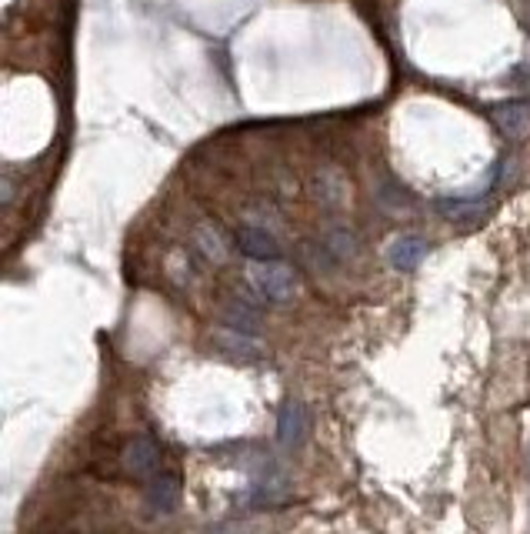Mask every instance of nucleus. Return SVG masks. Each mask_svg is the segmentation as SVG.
I'll return each instance as SVG.
<instances>
[{
    "mask_svg": "<svg viewBox=\"0 0 530 534\" xmlns=\"http://www.w3.org/2000/svg\"><path fill=\"white\" fill-rule=\"evenodd\" d=\"M157 461H160V451H157V444L150 441V438H134L124 448V471L127 474H134V478H147V474H154L157 471Z\"/></svg>",
    "mask_w": 530,
    "mask_h": 534,
    "instance_id": "nucleus-5",
    "label": "nucleus"
},
{
    "mask_svg": "<svg viewBox=\"0 0 530 534\" xmlns=\"http://www.w3.org/2000/svg\"><path fill=\"white\" fill-rule=\"evenodd\" d=\"M247 288L267 304H287L297 294V274L280 261H257L247 267Z\"/></svg>",
    "mask_w": 530,
    "mask_h": 534,
    "instance_id": "nucleus-1",
    "label": "nucleus"
},
{
    "mask_svg": "<svg viewBox=\"0 0 530 534\" xmlns=\"http://www.w3.org/2000/svg\"><path fill=\"white\" fill-rule=\"evenodd\" d=\"M494 124L507 137H524L530 131V104L527 101H514V104L494 107Z\"/></svg>",
    "mask_w": 530,
    "mask_h": 534,
    "instance_id": "nucleus-9",
    "label": "nucleus"
},
{
    "mask_svg": "<svg viewBox=\"0 0 530 534\" xmlns=\"http://www.w3.org/2000/svg\"><path fill=\"white\" fill-rule=\"evenodd\" d=\"M144 501L150 514H170L180 501V478L177 474H157V478L147 484Z\"/></svg>",
    "mask_w": 530,
    "mask_h": 534,
    "instance_id": "nucleus-4",
    "label": "nucleus"
},
{
    "mask_svg": "<svg viewBox=\"0 0 530 534\" xmlns=\"http://www.w3.org/2000/svg\"><path fill=\"white\" fill-rule=\"evenodd\" d=\"M237 251L247 254L250 261H280V241L264 227H240L237 231Z\"/></svg>",
    "mask_w": 530,
    "mask_h": 534,
    "instance_id": "nucleus-2",
    "label": "nucleus"
},
{
    "mask_svg": "<svg viewBox=\"0 0 530 534\" xmlns=\"http://www.w3.org/2000/svg\"><path fill=\"white\" fill-rule=\"evenodd\" d=\"M307 428V408L300 401H287L277 414V441L294 451L307 441Z\"/></svg>",
    "mask_w": 530,
    "mask_h": 534,
    "instance_id": "nucleus-3",
    "label": "nucleus"
},
{
    "mask_svg": "<svg viewBox=\"0 0 530 534\" xmlns=\"http://www.w3.org/2000/svg\"><path fill=\"white\" fill-rule=\"evenodd\" d=\"M324 251L334 257V261H347V257H354L357 241H354V234H350L347 227H334V231L324 237Z\"/></svg>",
    "mask_w": 530,
    "mask_h": 534,
    "instance_id": "nucleus-11",
    "label": "nucleus"
},
{
    "mask_svg": "<svg viewBox=\"0 0 530 534\" xmlns=\"http://www.w3.org/2000/svg\"><path fill=\"white\" fill-rule=\"evenodd\" d=\"M437 211L444 214L447 221L474 224L490 211V207H487V201H477V197H444V201H437Z\"/></svg>",
    "mask_w": 530,
    "mask_h": 534,
    "instance_id": "nucleus-8",
    "label": "nucleus"
},
{
    "mask_svg": "<svg viewBox=\"0 0 530 534\" xmlns=\"http://www.w3.org/2000/svg\"><path fill=\"white\" fill-rule=\"evenodd\" d=\"M214 344L220 348V354H227V358H240V361H254L260 358V344L250 341L247 334L240 331H217L214 334Z\"/></svg>",
    "mask_w": 530,
    "mask_h": 534,
    "instance_id": "nucleus-10",
    "label": "nucleus"
},
{
    "mask_svg": "<svg viewBox=\"0 0 530 534\" xmlns=\"http://www.w3.org/2000/svg\"><path fill=\"white\" fill-rule=\"evenodd\" d=\"M427 254V241L417 234H404V237H394V241L387 244V261L390 267H397V271H414L420 264V257Z\"/></svg>",
    "mask_w": 530,
    "mask_h": 534,
    "instance_id": "nucleus-7",
    "label": "nucleus"
},
{
    "mask_svg": "<svg viewBox=\"0 0 530 534\" xmlns=\"http://www.w3.org/2000/svg\"><path fill=\"white\" fill-rule=\"evenodd\" d=\"M190 241H194V247L200 254H204V261L210 264H224L230 257V244L227 237L220 234V227L214 221H200L194 227V234H190Z\"/></svg>",
    "mask_w": 530,
    "mask_h": 534,
    "instance_id": "nucleus-6",
    "label": "nucleus"
},
{
    "mask_svg": "<svg viewBox=\"0 0 530 534\" xmlns=\"http://www.w3.org/2000/svg\"><path fill=\"white\" fill-rule=\"evenodd\" d=\"M224 321L230 331H240V334H250L257 331V311H250L244 301H234L230 308L224 311Z\"/></svg>",
    "mask_w": 530,
    "mask_h": 534,
    "instance_id": "nucleus-12",
    "label": "nucleus"
}]
</instances>
